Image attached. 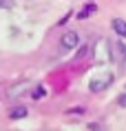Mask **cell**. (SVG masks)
Returning a JSON list of instances; mask_svg holds the SVG:
<instances>
[{"instance_id": "7a4b0ae2", "label": "cell", "mask_w": 126, "mask_h": 131, "mask_svg": "<svg viewBox=\"0 0 126 131\" xmlns=\"http://www.w3.org/2000/svg\"><path fill=\"white\" fill-rule=\"evenodd\" d=\"M115 29H117L119 34H126V25L122 20H115Z\"/></svg>"}, {"instance_id": "6da1fadb", "label": "cell", "mask_w": 126, "mask_h": 131, "mask_svg": "<svg viewBox=\"0 0 126 131\" xmlns=\"http://www.w3.org/2000/svg\"><path fill=\"white\" fill-rule=\"evenodd\" d=\"M75 42H77V36L75 34H69L66 38H64V45H66V47H73Z\"/></svg>"}, {"instance_id": "3957f363", "label": "cell", "mask_w": 126, "mask_h": 131, "mask_svg": "<svg viewBox=\"0 0 126 131\" xmlns=\"http://www.w3.org/2000/svg\"><path fill=\"white\" fill-rule=\"evenodd\" d=\"M13 116H16V118H20V116H24V109H16V111H13Z\"/></svg>"}, {"instance_id": "277c9868", "label": "cell", "mask_w": 126, "mask_h": 131, "mask_svg": "<svg viewBox=\"0 0 126 131\" xmlns=\"http://www.w3.org/2000/svg\"><path fill=\"white\" fill-rule=\"evenodd\" d=\"M122 104H126V98H122Z\"/></svg>"}]
</instances>
